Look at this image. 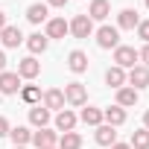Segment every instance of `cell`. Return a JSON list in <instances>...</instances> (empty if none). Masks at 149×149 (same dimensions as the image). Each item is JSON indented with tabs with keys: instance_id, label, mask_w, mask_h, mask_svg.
I'll use <instances>...</instances> for the list:
<instances>
[{
	"instance_id": "38",
	"label": "cell",
	"mask_w": 149,
	"mask_h": 149,
	"mask_svg": "<svg viewBox=\"0 0 149 149\" xmlns=\"http://www.w3.org/2000/svg\"><path fill=\"white\" fill-rule=\"evenodd\" d=\"M50 149H58V146H50Z\"/></svg>"
},
{
	"instance_id": "15",
	"label": "cell",
	"mask_w": 149,
	"mask_h": 149,
	"mask_svg": "<svg viewBox=\"0 0 149 149\" xmlns=\"http://www.w3.org/2000/svg\"><path fill=\"white\" fill-rule=\"evenodd\" d=\"M111 15V3L108 0H91V6H88V18L91 21H105Z\"/></svg>"
},
{
	"instance_id": "25",
	"label": "cell",
	"mask_w": 149,
	"mask_h": 149,
	"mask_svg": "<svg viewBox=\"0 0 149 149\" xmlns=\"http://www.w3.org/2000/svg\"><path fill=\"white\" fill-rule=\"evenodd\" d=\"M79 120L85 123V126H100L102 123V108H94V105H88V108H82V114H79Z\"/></svg>"
},
{
	"instance_id": "14",
	"label": "cell",
	"mask_w": 149,
	"mask_h": 149,
	"mask_svg": "<svg viewBox=\"0 0 149 149\" xmlns=\"http://www.w3.org/2000/svg\"><path fill=\"white\" fill-rule=\"evenodd\" d=\"M137 100H140V91L123 85V88H117V102H114V105H120V108H132V105H137Z\"/></svg>"
},
{
	"instance_id": "31",
	"label": "cell",
	"mask_w": 149,
	"mask_h": 149,
	"mask_svg": "<svg viewBox=\"0 0 149 149\" xmlns=\"http://www.w3.org/2000/svg\"><path fill=\"white\" fill-rule=\"evenodd\" d=\"M70 0H47V6H56V9H64Z\"/></svg>"
},
{
	"instance_id": "17",
	"label": "cell",
	"mask_w": 149,
	"mask_h": 149,
	"mask_svg": "<svg viewBox=\"0 0 149 149\" xmlns=\"http://www.w3.org/2000/svg\"><path fill=\"white\" fill-rule=\"evenodd\" d=\"M29 123L35 126V129H47V123H50V111L38 102V105H32L29 108Z\"/></svg>"
},
{
	"instance_id": "11",
	"label": "cell",
	"mask_w": 149,
	"mask_h": 149,
	"mask_svg": "<svg viewBox=\"0 0 149 149\" xmlns=\"http://www.w3.org/2000/svg\"><path fill=\"white\" fill-rule=\"evenodd\" d=\"M70 32V26H67V21L64 18H47V26H44V35L53 41V38H64Z\"/></svg>"
},
{
	"instance_id": "7",
	"label": "cell",
	"mask_w": 149,
	"mask_h": 149,
	"mask_svg": "<svg viewBox=\"0 0 149 149\" xmlns=\"http://www.w3.org/2000/svg\"><path fill=\"white\" fill-rule=\"evenodd\" d=\"M18 76L21 79H38V73H41V61L35 58V56H26V58H21L18 61Z\"/></svg>"
},
{
	"instance_id": "1",
	"label": "cell",
	"mask_w": 149,
	"mask_h": 149,
	"mask_svg": "<svg viewBox=\"0 0 149 149\" xmlns=\"http://www.w3.org/2000/svg\"><path fill=\"white\" fill-rule=\"evenodd\" d=\"M64 102L73 108H85L88 105V88L82 82H67L64 85Z\"/></svg>"
},
{
	"instance_id": "6",
	"label": "cell",
	"mask_w": 149,
	"mask_h": 149,
	"mask_svg": "<svg viewBox=\"0 0 149 149\" xmlns=\"http://www.w3.org/2000/svg\"><path fill=\"white\" fill-rule=\"evenodd\" d=\"M18 91H21V76L15 70H3L0 73V94L3 97H15Z\"/></svg>"
},
{
	"instance_id": "23",
	"label": "cell",
	"mask_w": 149,
	"mask_h": 149,
	"mask_svg": "<svg viewBox=\"0 0 149 149\" xmlns=\"http://www.w3.org/2000/svg\"><path fill=\"white\" fill-rule=\"evenodd\" d=\"M18 94H21V100H24L29 108L41 102V88H38V85H21V91H18Z\"/></svg>"
},
{
	"instance_id": "34",
	"label": "cell",
	"mask_w": 149,
	"mask_h": 149,
	"mask_svg": "<svg viewBox=\"0 0 149 149\" xmlns=\"http://www.w3.org/2000/svg\"><path fill=\"white\" fill-rule=\"evenodd\" d=\"M143 129H149V108L143 111Z\"/></svg>"
},
{
	"instance_id": "24",
	"label": "cell",
	"mask_w": 149,
	"mask_h": 149,
	"mask_svg": "<svg viewBox=\"0 0 149 149\" xmlns=\"http://www.w3.org/2000/svg\"><path fill=\"white\" fill-rule=\"evenodd\" d=\"M58 149H82V134H79V132H64V134H58Z\"/></svg>"
},
{
	"instance_id": "18",
	"label": "cell",
	"mask_w": 149,
	"mask_h": 149,
	"mask_svg": "<svg viewBox=\"0 0 149 149\" xmlns=\"http://www.w3.org/2000/svg\"><path fill=\"white\" fill-rule=\"evenodd\" d=\"M102 123H108V126H123L126 123V108H120V105H111V108H105L102 111Z\"/></svg>"
},
{
	"instance_id": "3",
	"label": "cell",
	"mask_w": 149,
	"mask_h": 149,
	"mask_svg": "<svg viewBox=\"0 0 149 149\" xmlns=\"http://www.w3.org/2000/svg\"><path fill=\"white\" fill-rule=\"evenodd\" d=\"M114 64H117V67H123V70H132V67L137 64V50H134V47H129V44L114 47Z\"/></svg>"
},
{
	"instance_id": "4",
	"label": "cell",
	"mask_w": 149,
	"mask_h": 149,
	"mask_svg": "<svg viewBox=\"0 0 149 149\" xmlns=\"http://www.w3.org/2000/svg\"><path fill=\"white\" fill-rule=\"evenodd\" d=\"M97 44L102 47V50H114V47H120V29L117 26H100L97 29Z\"/></svg>"
},
{
	"instance_id": "22",
	"label": "cell",
	"mask_w": 149,
	"mask_h": 149,
	"mask_svg": "<svg viewBox=\"0 0 149 149\" xmlns=\"http://www.w3.org/2000/svg\"><path fill=\"white\" fill-rule=\"evenodd\" d=\"M26 47H29L32 56H38V53H44V50L50 47V38H47L44 32H32V35L26 38Z\"/></svg>"
},
{
	"instance_id": "27",
	"label": "cell",
	"mask_w": 149,
	"mask_h": 149,
	"mask_svg": "<svg viewBox=\"0 0 149 149\" xmlns=\"http://www.w3.org/2000/svg\"><path fill=\"white\" fill-rule=\"evenodd\" d=\"M129 146H132V149H149V129H137V132L132 134Z\"/></svg>"
},
{
	"instance_id": "16",
	"label": "cell",
	"mask_w": 149,
	"mask_h": 149,
	"mask_svg": "<svg viewBox=\"0 0 149 149\" xmlns=\"http://www.w3.org/2000/svg\"><path fill=\"white\" fill-rule=\"evenodd\" d=\"M67 67H70L73 73H85V70H88V53H82V50H70Z\"/></svg>"
},
{
	"instance_id": "20",
	"label": "cell",
	"mask_w": 149,
	"mask_h": 149,
	"mask_svg": "<svg viewBox=\"0 0 149 149\" xmlns=\"http://www.w3.org/2000/svg\"><path fill=\"white\" fill-rule=\"evenodd\" d=\"M47 12H50L47 3H32V6L26 9V21H29V24H47Z\"/></svg>"
},
{
	"instance_id": "37",
	"label": "cell",
	"mask_w": 149,
	"mask_h": 149,
	"mask_svg": "<svg viewBox=\"0 0 149 149\" xmlns=\"http://www.w3.org/2000/svg\"><path fill=\"white\" fill-rule=\"evenodd\" d=\"M143 3H146V9H149V0H143Z\"/></svg>"
},
{
	"instance_id": "36",
	"label": "cell",
	"mask_w": 149,
	"mask_h": 149,
	"mask_svg": "<svg viewBox=\"0 0 149 149\" xmlns=\"http://www.w3.org/2000/svg\"><path fill=\"white\" fill-rule=\"evenodd\" d=\"M12 149H26V146H12Z\"/></svg>"
},
{
	"instance_id": "26",
	"label": "cell",
	"mask_w": 149,
	"mask_h": 149,
	"mask_svg": "<svg viewBox=\"0 0 149 149\" xmlns=\"http://www.w3.org/2000/svg\"><path fill=\"white\" fill-rule=\"evenodd\" d=\"M9 137H12V143H15V146H26V143H32V132H29L26 126H12Z\"/></svg>"
},
{
	"instance_id": "8",
	"label": "cell",
	"mask_w": 149,
	"mask_h": 149,
	"mask_svg": "<svg viewBox=\"0 0 149 149\" xmlns=\"http://www.w3.org/2000/svg\"><path fill=\"white\" fill-rule=\"evenodd\" d=\"M41 105H44L47 111H61V108H64V91H61V88L44 91V94H41Z\"/></svg>"
},
{
	"instance_id": "30",
	"label": "cell",
	"mask_w": 149,
	"mask_h": 149,
	"mask_svg": "<svg viewBox=\"0 0 149 149\" xmlns=\"http://www.w3.org/2000/svg\"><path fill=\"white\" fill-rule=\"evenodd\" d=\"M9 132H12V126H9V120H6L3 114H0V137H6Z\"/></svg>"
},
{
	"instance_id": "10",
	"label": "cell",
	"mask_w": 149,
	"mask_h": 149,
	"mask_svg": "<svg viewBox=\"0 0 149 149\" xmlns=\"http://www.w3.org/2000/svg\"><path fill=\"white\" fill-rule=\"evenodd\" d=\"M24 41V32H21V26H3V29H0V44H3L6 50H15L18 44Z\"/></svg>"
},
{
	"instance_id": "35",
	"label": "cell",
	"mask_w": 149,
	"mask_h": 149,
	"mask_svg": "<svg viewBox=\"0 0 149 149\" xmlns=\"http://www.w3.org/2000/svg\"><path fill=\"white\" fill-rule=\"evenodd\" d=\"M3 26H6V12L0 9V29H3Z\"/></svg>"
},
{
	"instance_id": "29",
	"label": "cell",
	"mask_w": 149,
	"mask_h": 149,
	"mask_svg": "<svg viewBox=\"0 0 149 149\" xmlns=\"http://www.w3.org/2000/svg\"><path fill=\"white\" fill-rule=\"evenodd\" d=\"M137 61H143V67H149V44H143V50H137Z\"/></svg>"
},
{
	"instance_id": "19",
	"label": "cell",
	"mask_w": 149,
	"mask_h": 149,
	"mask_svg": "<svg viewBox=\"0 0 149 149\" xmlns=\"http://www.w3.org/2000/svg\"><path fill=\"white\" fill-rule=\"evenodd\" d=\"M105 85H108V88H114V91H117V88H123V85H126V70H123V67H117V64H114V67H108V70H105Z\"/></svg>"
},
{
	"instance_id": "33",
	"label": "cell",
	"mask_w": 149,
	"mask_h": 149,
	"mask_svg": "<svg viewBox=\"0 0 149 149\" xmlns=\"http://www.w3.org/2000/svg\"><path fill=\"white\" fill-rule=\"evenodd\" d=\"M108 149H132L129 143H114V146H108Z\"/></svg>"
},
{
	"instance_id": "9",
	"label": "cell",
	"mask_w": 149,
	"mask_h": 149,
	"mask_svg": "<svg viewBox=\"0 0 149 149\" xmlns=\"http://www.w3.org/2000/svg\"><path fill=\"white\" fill-rule=\"evenodd\" d=\"M76 123H79V117L73 114L70 108H61V111H56V132H73L76 129Z\"/></svg>"
},
{
	"instance_id": "21",
	"label": "cell",
	"mask_w": 149,
	"mask_h": 149,
	"mask_svg": "<svg viewBox=\"0 0 149 149\" xmlns=\"http://www.w3.org/2000/svg\"><path fill=\"white\" fill-rule=\"evenodd\" d=\"M137 24H140V18L134 9H123L117 15V29H137Z\"/></svg>"
},
{
	"instance_id": "12",
	"label": "cell",
	"mask_w": 149,
	"mask_h": 149,
	"mask_svg": "<svg viewBox=\"0 0 149 149\" xmlns=\"http://www.w3.org/2000/svg\"><path fill=\"white\" fill-rule=\"evenodd\" d=\"M32 143H35L38 149L58 146V132H53V129H38V132H32Z\"/></svg>"
},
{
	"instance_id": "13",
	"label": "cell",
	"mask_w": 149,
	"mask_h": 149,
	"mask_svg": "<svg viewBox=\"0 0 149 149\" xmlns=\"http://www.w3.org/2000/svg\"><path fill=\"white\" fill-rule=\"evenodd\" d=\"M94 140H97L100 146H114V143H117V129L108 126V123H100L97 132H94Z\"/></svg>"
},
{
	"instance_id": "5",
	"label": "cell",
	"mask_w": 149,
	"mask_h": 149,
	"mask_svg": "<svg viewBox=\"0 0 149 149\" xmlns=\"http://www.w3.org/2000/svg\"><path fill=\"white\" fill-rule=\"evenodd\" d=\"M67 26H70V35H73V38H88V35H94V21H91L88 15H76Z\"/></svg>"
},
{
	"instance_id": "32",
	"label": "cell",
	"mask_w": 149,
	"mask_h": 149,
	"mask_svg": "<svg viewBox=\"0 0 149 149\" xmlns=\"http://www.w3.org/2000/svg\"><path fill=\"white\" fill-rule=\"evenodd\" d=\"M3 70H6V53L0 50V73H3Z\"/></svg>"
},
{
	"instance_id": "28",
	"label": "cell",
	"mask_w": 149,
	"mask_h": 149,
	"mask_svg": "<svg viewBox=\"0 0 149 149\" xmlns=\"http://www.w3.org/2000/svg\"><path fill=\"white\" fill-rule=\"evenodd\" d=\"M137 38H140L143 44H149V21H140V24H137Z\"/></svg>"
},
{
	"instance_id": "2",
	"label": "cell",
	"mask_w": 149,
	"mask_h": 149,
	"mask_svg": "<svg viewBox=\"0 0 149 149\" xmlns=\"http://www.w3.org/2000/svg\"><path fill=\"white\" fill-rule=\"evenodd\" d=\"M126 85H129V88H134V91H143V88H149V67H143V64H134L132 70H126Z\"/></svg>"
}]
</instances>
